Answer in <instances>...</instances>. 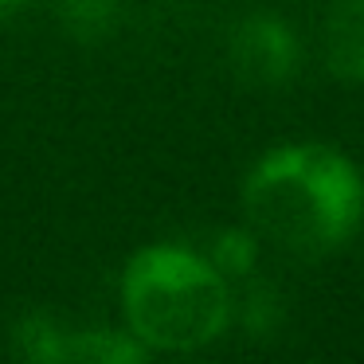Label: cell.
Listing matches in <instances>:
<instances>
[{
    "instance_id": "cell-3",
    "label": "cell",
    "mask_w": 364,
    "mask_h": 364,
    "mask_svg": "<svg viewBox=\"0 0 364 364\" xmlns=\"http://www.w3.org/2000/svg\"><path fill=\"white\" fill-rule=\"evenodd\" d=\"M228 59L247 87L274 90L301 71V43L278 12H247L228 36Z\"/></svg>"
},
{
    "instance_id": "cell-4",
    "label": "cell",
    "mask_w": 364,
    "mask_h": 364,
    "mask_svg": "<svg viewBox=\"0 0 364 364\" xmlns=\"http://www.w3.org/2000/svg\"><path fill=\"white\" fill-rule=\"evenodd\" d=\"M325 67L345 87H364V0H333L321 28Z\"/></svg>"
},
{
    "instance_id": "cell-7",
    "label": "cell",
    "mask_w": 364,
    "mask_h": 364,
    "mask_svg": "<svg viewBox=\"0 0 364 364\" xmlns=\"http://www.w3.org/2000/svg\"><path fill=\"white\" fill-rule=\"evenodd\" d=\"M16 353L36 364H59L71 360V333L48 314H28L16 325Z\"/></svg>"
},
{
    "instance_id": "cell-1",
    "label": "cell",
    "mask_w": 364,
    "mask_h": 364,
    "mask_svg": "<svg viewBox=\"0 0 364 364\" xmlns=\"http://www.w3.org/2000/svg\"><path fill=\"white\" fill-rule=\"evenodd\" d=\"M243 208L259 239L298 259H325L360 231L364 176L333 145H274L247 173Z\"/></svg>"
},
{
    "instance_id": "cell-2",
    "label": "cell",
    "mask_w": 364,
    "mask_h": 364,
    "mask_svg": "<svg viewBox=\"0 0 364 364\" xmlns=\"http://www.w3.org/2000/svg\"><path fill=\"white\" fill-rule=\"evenodd\" d=\"M122 314L149 353H196L235 321V294L208 255L153 243L122 270Z\"/></svg>"
},
{
    "instance_id": "cell-6",
    "label": "cell",
    "mask_w": 364,
    "mask_h": 364,
    "mask_svg": "<svg viewBox=\"0 0 364 364\" xmlns=\"http://www.w3.org/2000/svg\"><path fill=\"white\" fill-rule=\"evenodd\" d=\"M149 356V348L129 329H82L71 333V360L87 364H137Z\"/></svg>"
},
{
    "instance_id": "cell-10",
    "label": "cell",
    "mask_w": 364,
    "mask_h": 364,
    "mask_svg": "<svg viewBox=\"0 0 364 364\" xmlns=\"http://www.w3.org/2000/svg\"><path fill=\"white\" fill-rule=\"evenodd\" d=\"M36 0H0V24H12L16 16H24Z\"/></svg>"
},
{
    "instance_id": "cell-8",
    "label": "cell",
    "mask_w": 364,
    "mask_h": 364,
    "mask_svg": "<svg viewBox=\"0 0 364 364\" xmlns=\"http://www.w3.org/2000/svg\"><path fill=\"white\" fill-rule=\"evenodd\" d=\"M235 317L243 321V329L251 337H274L286 321L282 294L270 282H247L243 294L235 298Z\"/></svg>"
},
{
    "instance_id": "cell-9",
    "label": "cell",
    "mask_w": 364,
    "mask_h": 364,
    "mask_svg": "<svg viewBox=\"0 0 364 364\" xmlns=\"http://www.w3.org/2000/svg\"><path fill=\"white\" fill-rule=\"evenodd\" d=\"M208 259H212L215 270L228 274L231 282H235V278H251L255 267H259V231L255 228H223L220 235L212 239Z\"/></svg>"
},
{
    "instance_id": "cell-5",
    "label": "cell",
    "mask_w": 364,
    "mask_h": 364,
    "mask_svg": "<svg viewBox=\"0 0 364 364\" xmlns=\"http://www.w3.org/2000/svg\"><path fill=\"white\" fill-rule=\"evenodd\" d=\"M55 20L75 43H102L118 32V0H55Z\"/></svg>"
}]
</instances>
